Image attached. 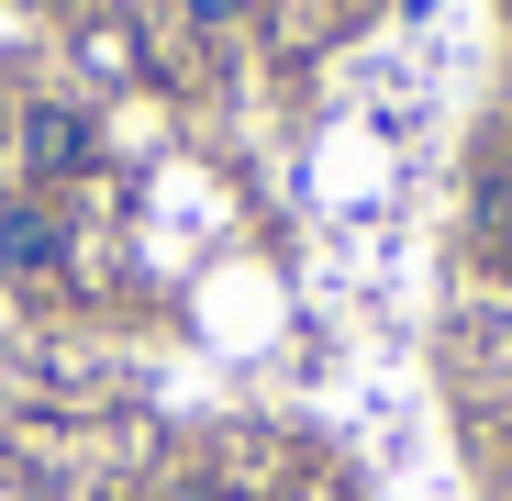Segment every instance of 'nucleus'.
<instances>
[{
    "instance_id": "f257e3e1",
    "label": "nucleus",
    "mask_w": 512,
    "mask_h": 501,
    "mask_svg": "<svg viewBox=\"0 0 512 501\" xmlns=\"http://www.w3.org/2000/svg\"><path fill=\"white\" fill-rule=\"evenodd\" d=\"M12 145H23V179H34L45 201L78 190V179H101V112L67 101V90H34V101L12 112Z\"/></svg>"
},
{
    "instance_id": "f03ea898",
    "label": "nucleus",
    "mask_w": 512,
    "mask_h": 501,
    "mask_svg": "<svg viewBox=\"0 0 512 501\" xmlns=\"http://www.w3.org/2000/svg\"><path fill=\"white\" fill-rule=\"evenodd\" d=\"M0 279H67V212L45 201V190H12L0 201Z\"/></svg>"
},
{
    "instance_id": "7ed1b4c3",
    "label": "nucleus",
    "mask_w": 512,
    "mask_h": 501,
    "mask_svg": "<svg viewBox=\"0 0 512 501\" xmlns=\"http://www.w3.org/2000/svg\"><path fill=\"white\" fill-rule=\"evenodd\" d=\"M78 67H90L101 90H145V78H156V56H145V34H134L123 12H101V23H78Z\"/></svg>"
},
{
    "instance_id": "20e7f679",
    "label": "nucleus",
    "mask_w": 512,
    "mask_h": 501,
    "mask_svg": "<svg viewBox=\"0 0 512 501\" xmlns=\"http://www.w3.org/2000/svg\"><path fill=\"white\" fill-rule=\"evenodd\" d=\"M179 12H190V34H234V23L256 12V0H179Z\"/></svg>"
}]
</instances>
